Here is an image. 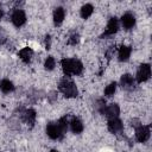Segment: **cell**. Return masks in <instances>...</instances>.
Segmentation results:
<instances>
[{
    "label": "cell",
    "mask_w": 152,
    "mask_h": 152,
    "mask_svg": "<svg viewBox=\"0 0 152 152\" xmlns=\"http://www.w3.org/2000/svg\"><path fill=\"white\" fill-rule=\"evenodd\" d=\"M46 133L51 139H58L62 137V132L59 131L57 124H49L46 127Z\"/></svg>",
    "instance_id": "8992f818"
},
{
    "label": "cell",
    "mask_w": 152,
    "mask_h": 152,
    "mask_svg": "<svg viewBox=\"0 0 152 152\" xmlns=\"http://www.w3.org/2000/svg\"><path fill=\"white\" fill-rule=\"evenodd\" d=\"M108 129L112 132V133H118L122 129V122L115 118V119H112L108 121Z\"/></svg>",
    "instance_id": "ba28073f"
},
{
    "label": "cell",
    "mask_w": 152,
    "mask_h": 152,
    "mask_svg": "<svg viewBox=\"0 0 152 152\" xmlns=\"http://www.w3.org/2000/svg\"><path fill=\"white\" fill-rule=\"evenodd\" d=\"M121 23H122V26H124L125 28L129 30L131 27L134 26V24H135V18H134V15H132L131 13H126L125 15H122Z\"/></svg>",
    "instance_id": "52a82bcc"
},
{
    "label": "cell",
    "mask_w": 152,
    "mask_h": 152,
    "mask_svg": "<svg viewBox=\"0 0 152 152\" xmlns=\"http://www.w3.org/2000/svg\"><path fill=\"white\" fill-rule=\"evenodd\" d=\"M0 89L4 93H10V91H12L14 89V86L10 80H2L0 82Z\"/></svg>",
    "instance_id": "9a60e30c"
},
{
    "label": "cell",
    "mask_w": 152,
    "mask_h": 152,
    "mask_svg": "<svg viewBox=\"0 0 152 152\" xmlns=\"http://www.w3.org/2000/svg\"><path fill=\"white\" fill-rule=\"evenodd\" d=\"M150 75H151V68L148 64H142L140 65L138 72H137V81L139 83L141 82H145L150 78Z\"/></svg>",
    "instance_id": "7a4b0ae2"
},
{
    "label": "cell",
    "mask_w": 152,
    "mask_h": 152,
    "mask_svg": "<svg viewBox=\"0 0 152 152\" xmlns=\"http://www.w3.org/2000/svg\"><path fill=\"white\" fill-rule=\"evenodd\" d=\"M72 64H74V59H66V58L62 59V68L66 75L72 74Z\"/></svg>",
    "instance_id": "5bb4252c"
},
{
    "label": "cell",
    "mask_w": 152,
    "mask_h": 152,
    "mask_svg": "<svg viewBox=\"0 0 152 152\" xmlns=\"http://www.w3.org/2000/svg\"><path fill=\"white\" fill-rule=\"evenodd\" d=\"M119 28V25H118V20L116 18H112L109 21H108V25H107V28H106V32L104 34L106 36H110V34H114Z\"/></svg>",
    "instance_id": "9c48e42d"
},
{
    "label": "cell",
    "mask_w": 152,
    "mask_h": 152,
    "mask_svg": "<svg viewBox=\"0 0 152 152\" xmlns=\"http://www.w3.org/2000/svg\"><path fill=\"white\" fill-rule=\"evenodd\" d=\"M55 68V58L53 57H48L45 61V69L46 70H52Z\"/></svg>",
    "instance_id": "7402d4cb"
},
{
    "label": "cell",
    "mask_w": 152,
    "mask_h": 152,
    "mask_svg": "<svg viewBox=\"0 0 152 152\" xmlns=\"http://www.w3.org/2000/svg\"><path fill=\"white\" fill-rule=\"evenodd\" d=\"M50 152H57V151H56V150H52V151H50Z\"/></svg>",
    "instance_id": "484cf974"
},
{
    "label": "cell",
    "mask_w": 152,
    "mask_h": 152,
    "mask_svg": "<svg viewBox=\"0 0 152 152\" xmlns=\"http://www.w3.org/2000/svg\"><path fill=\"white\" fill-rule=\"evenodd\" d=\"M12 21H13V24L15 25V26H21L25 21H26V15H25V13L21 11V10H17V11H14V13L12 14Z\"/></svg>",
    "instance_id": "277c9868"
},
{
    "label": "cell",
    "mask_w": 152,
    "mask_h": 152,
    "mask_svg": "<svg viewBox=\"0 0 152 152\" xmlns=\"http://www.w3.org/2000/svg\"><path fill=\"white\" fill-rule=\"evenodd\" d=\"M115 90H116V83L113 82V83H110V84H108V86L106 87V89H104V95L112 96V95L115 93Z\"/></svg>",
    "instance_id": "d6986e66"
},
{
    "label": "cell",
    "mask_w": 152,
    "mask_h": 152,
    "mask_svg": "<svg viewBox=\"0 0 152 152\" xmlns=\"http://www.w3.org/2000/svg\"><path fill=\"white\" fill-rule=\"evenodd\" d=\"M91 13H93V6L90 4H87V5L82 6V8H81V15H82V18L87 19V18H89L91 15Z\"/></svg>",
    "instance_id": "e0dca14e"
},
{
    "label": "cell",
    "mask_w": 152,
    "mask_h": 152,
    "mask_svg": "<svg viewBox=\"0 0 152 152\" xmlns=\"http://www.w3.org/2000/svg\"><path fill=\"white\" fill-rule=\"evenodd\" d=\"M19 56H20V58H21L24 62L27 63V62L31 59V57H32V50H31L30 48H24L23 50H20Z\"/></svg>",
    "instance_id": "2e32d148"
},
{
    "label": "cell",
    "mask_w": 152,
    "mask_h": 152,
    "mask_svg": "<svg viewBox=\"0 0 152 152\" xmlns=\"http://www.w3.org/2000/svg\"><path fill=\"white\" fill-rule=\"evenodd\" d=\"M104 108H106V101L103 100V99H101V100H99L97 101V109L103 114V112H104Z\"/></svg>",
    "instance_id": "603a6c76"
},
{
    "label": "cell",
    "mask_w": 152,
    "mask_h": 152,
    "mask_svg": "<svg viewBox=\"0 0 152 152\" xmlns=\"http://www.w3.org/2000/svg\"><path fill=\"white\" fill-rule=\"evenodd\" d=\"M135 137L139 141L144 142L150 138V128L145 127V126H139L135 131Z\"/></svg>",
    "instance_id": "3957f363"
},
{
    "label": "cell",
    "mask_w": 152,
    "mask_h": 152,
    "mask_svg": "<svg viewBox=\"0 0 152 152\" xmlns=\"http://www.w3.org/2000/svg\"><path fill=\"white\" fill-rule=\"evenodd\" d=\"M25 119H26V121H27L28 124H33V121H34V119H36V113H34V110H33V109L26 110V113H25Z\"/></svg>",
    "instance_id": "ffe728a7"
},
{
    "label": "cell",
    "mask_w": 152,
    "mask_h": 152,
    "mask_svg": "<svg viewBox=\"0 0 152 152\" xmlns=\"http://www.w3.org/2000/svg\"><path fill=\"white\" fill-rule=\"evenodd\" d=\"M121 86H122V88H125V89H132L133 86H134L133 77H132L131 75H128V74L124 75V76L121 77Z\"/></svg>",
    "instance_id": "30bf717a"
},
{
    "label": "cell",
    "mask_w": 152,
    "mask_h": 152,
    "mask_svg": "<svg viewBox=\"0 0 152 152\" xmlns=\"http://www.w3.org/2000/svg\"><path fill=\"white\" fill-rule=\"evenodd\" d=\"M70 126H71V129H72L74 133H81V132L83 131V124H82V121H81L80 119H77V118H74V119L71 120Z\"/></svg>",
    "instance_id": "7c38bea8"
},
{
    "label": "cell",
    "mask_w": 152,
    "mask_h": 152,
    "mask_svg": "<svg viewBox=\"0 0 152 152\" xmlns=\"http://www.w3.org/2000/svg\"><path fill=\"white\" fill-rule=\"evenodd\" d=\"M78 42V36L77 34H74L72 37H71V39H70V43L71 44H76Z\"/></svg>",
    "instance_id": "cb8c5ba5"
},
{
    "label": "cell",
    "mask_w": 152,
    "mask_h": 152,
    "mask_svg": "<svg viewBox=\"0 0 152 152\" xmlns=\"http://www.w3.org/2000/svg\"><path fill=\"white\" fill-rule=\"evenodd\" d=\"M57 126H58V128H59V131L62 132V134L68 129V122H66V119L65 118H62V119H59V121L57 122Z\"/></svg>",
    "instance_id": "44dd1931"
},
{
    "label": "cell",
    "mask_w": 152,
    "mask_h": 152,
    "mask_svg": "<svg viewBox=\"0 0 152 152\" xmlns=\"http://www.w3.org/2000/svg\"><path fill=\"white\" fill-rule=\"evenodd\" d=\"M64 15H65V13H64V10L62 7L56 8L55 12H53V21H55V24L56 25L62 24V21L64 19Z\"/></svg>",
    "instance_id": "8fae6325"
},
{
    "label": "cell",
    "mask_w": 152,
    "mask_h": 152,
    "mask_svg": "<svg viewBox=\"0 0 152 152\" xmlns=\"http://www.w3.org/2000/svg\"><path fill=\"white\" fill-rule=\"evenodd\" d=\"M82 70H83V65H82V63H81L80 61H77V59H74V64H72V74H75V75H80V74L82 72Z\"/></svg>",
    "instance_id": "ac0fdd59"
},
{
    "label": "cell",
    "mask_w": 152,
    "mask_h": 152,
    "mask_svg": "<svg viewBox=\"0 0 152 152\" xmlns=\"http://www.w3.org/2000/svg\"><path fill=\"white\" fill-rule=\"evenodd\" d=\"M119 112H120L119 106H118V104H115V103H112V104H109L108 107H106V108H104L103 114H106V116H107L109 120H112V119L118 118Z\"/></svg>",
    "instance_id": "5b68a950"
},
{
    "label": "cell",
    "mask_w": 152,
    "mask_h": 152,
    "mask_svg": "<svg viewBox=\"0 0 152 152\" xmlns=\"http://www.w3.org/2000/svg\"><path fill=\"white\" fill-rule=\"evenodd\" d=\"M1 15H2V12H1V10H0V18H1Z\"/></svg>",
    "instance_id": "d4e9b609"
},
{
    "label": "cell",
    "mask_w": 152,
    "mask_h": 152,
    "mask_svg": "<svg viewBox=\"0 0 152 152\" xmlns=\"http://www.w3.org/2000/svg\"><path fill=\"white\" fill-rule=\"evenodd\" d=\"M129 55H131V48L129 46H121L119 50V61H121V62L127 61Z\"/></svg>",
    "instance_id": "4fadbf2b"
},
{
    "label": "cell",
    "mask_w": 152,
    "mask_h": 152,
    "mask_svg": "<svg viewBox=\"0 0 152 152\" xmlns=\"http://www.w3.org/2000/svg\"><path fill=\"white\" fill-rule=\"evenodd\" d=\"M59 90H61L66 97H74V96L77 95V88H76V86H75L71 81H69V80H66V78H64V80L59 83Z\"/></svg>",
    "instance_id": "6da1fadb"
}]
</instances>
